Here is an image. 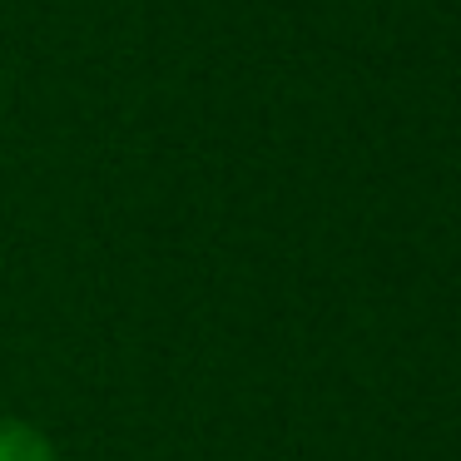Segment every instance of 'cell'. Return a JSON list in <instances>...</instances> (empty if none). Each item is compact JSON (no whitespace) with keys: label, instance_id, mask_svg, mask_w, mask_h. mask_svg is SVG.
Wrapping results in <instances>:
<instances>
[{"label":"cell","instance_id":"6da1fadb","mask_svg":"<svg viewBox=\"0 0 461 461\" xmlns=\"http://www.w3.org/2000/svg\"><path fill=\"white\" fill-rule=\"evenodd\" d=\"M0 461H55V441L35 421L0 417Z\"/></svg>","mask_w":461,"mask_h":461}]
</instances>
